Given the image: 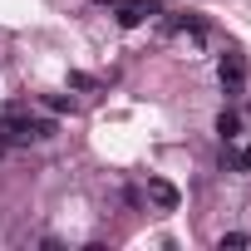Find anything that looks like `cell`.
Returning <instances> with one entry per match:
<instances>
[{"mask_svg": "<svg viewBox=\"0 0 251 251\" xmlns=\"http://www.w3.org/2000/svg\"><path fill=\"white\" fill-rule=\"evenodd\" d=\"M113 15H118L123 30H133V25H143V15H148V0H118Z\"/></svg>", "mask_w": 251, "mask_h": 251, "instance_id": "obj_4", "label": "cell"}, {"mask_svg": "<svg viewBox=\"0 0 251 251\" xmlns=\"http://www.w3.org/2000/svg\"><path fill=\"white\" fill-rule=\"evenodd\" d=\"M217 79H222L226 99H236V94H241V84H246V64H241V54H222V69H217Z\"/></svg>", "mask_w": 251, "mask_h": 251, "instance_id": "obj_2", "label": "cell"}, {"mask_svg": "<svg viewBox=\"0 0 251 251\" xmlns=\"http://www.w3.org/2000/svg\"><path fill=\"white\" fill-rule=\"evenodd\" d=\"M54 118H40V113H5L0 118V143H45L54 138Z\"/></svg>", "mask_w": 251, "mask_h": 251, "instance_id": "obj_1", "label": "cell"}, {"mask_svg": "<svg viewBox=\"0 0 251 251\" xmlns=\"http://www.w3.org/2000/svg\"><path fill=\"white\" fill-rule=\"evenodd\" d=\"M246 118H251V103H246Z\"/></svg>", "mask_w": 251, "mask_h": 251, "instance_id": "obj_8", "label": "cell"}, {"mask_svg": "<svg viewBox=\"0 0 251 251\" xmlns=\"http://www.w3.org/2000/svg\"><path fill=\"white\" fill-rule=\"evenodd\" d=\"M226 246H251V236H246V231H226V236H217V251H226Z\"/></svg>", "mask_w": 251, "mask_h": 251, "instance_id": "obj_6", "label": "cell"}, {"mask_svg": "<svg viewBox=\"0 0 251 251\" xmlns=\"http://www.w3.org/2000/svg\"><path fill=\"white\" fill-rule=\"evenodd\" d=\"M217 138H222V143H236V138H241V113H231V108L217 113Z\"/></svg>", "mask_w": 251, "mask_h": 251, "instance_id": "obj_5", "label": "cell"}, {"mask_svg": "<svg viewBox=\"0 0 251 251\" xmlns=\"http://www.w3.org/2000/svg\"><path fill=\"white\" fill-rule=\"evenodd\" d=\"M148 202L158 207V212H177V202H182V192L168 182V177H148Z\"/></svg>", "mask_w": 251, "mask_h": 251, "instance_id": "obj_3", "label": "cell"}, {"mask_svg": "<svg viewBox=\"0 0 251 251\" xmlns=\"http://www.w3.org/2000/svg\"><path fill=\"white\" fill-rule=\"evenodd\" d=\"M99 5H118V0H99Z\"/></svg>", "mask_w": 251, "mask_h": 251, "instance_id": "obj_7", "label": "cell"}]
</instances>
